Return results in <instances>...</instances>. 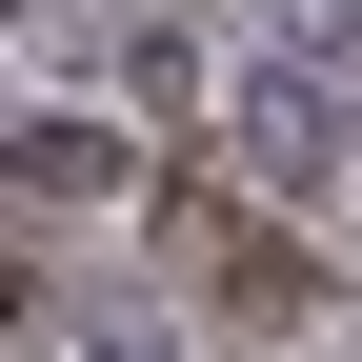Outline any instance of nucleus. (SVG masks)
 <instances>
[{
  "mask_svg": "<svg viewBox=\"0 0 362 362\" xmlns=\"http://www.w3.org/2000/svg\"><path fill=\"white\" fill-rule=\"evenodd\" d=\"M242 161H262V181H282V202H302V181L342 161V121L302 101V81H242Z\"/></svg>",
  "mask_w": 362,
  "mask_h": 362,
  "instance_id": "f257e3e1",
  "label": "nucleus"
},
{
  "mask_svg": "<svg viewBox=\"0 0 362 362\" xmlns=\"http://www.w3.org/2000/svg\"><path fill=\"white\" fill-rule=\"evenodd\" d=\"M101 181H121L101 121H40V141H21V202H40V221H61V202H101Z\"/></svg>",
  "mask_w": 362,
  "mask_h": 362,
  "instance_id": "f03ea898",
  "label": "nucleus"
}]
</instances>
